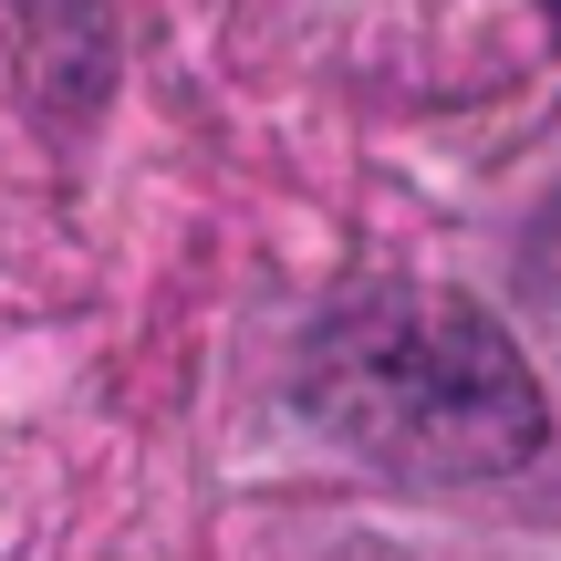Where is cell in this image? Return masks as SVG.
I'll return each mask as SVG.
<instances>
[{
    "label": "cell",
    "instance_id": "6da1fadb",
    "mask_svg": "<svg viewBox=\"0 0 561 561\" xmlns=\"http://www.w3.org/2000/svg\"><path fill=\"white\" fill-rule=\"evenodd\" d=\"M291 396L343 458L396 479H510L541 458V375L489 301L447 280H354L291 354Z\"/></svg>",
    "mask_w": 561,
    "mask_h": 561
},
{
    "label": "cell",
    "instance_id": "7a4b0ae2",
    "mask_svg": "<svg viewBox=\"0 0 561 561\" xmlns=\"http://www.w3.org/2000/svg\"><path fill=\"white\" fill-rule=\"evenodd\" d=\"M530 291H541V312H561V198L541 208V219H530Z\"/></svg>",
    "mask_w": 561,
    "mask_h": 561
}]
</instances>
